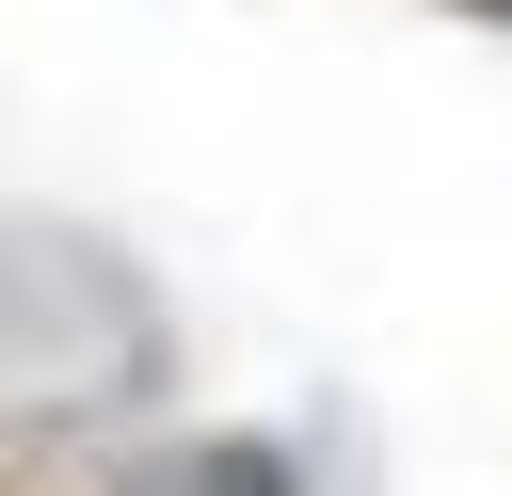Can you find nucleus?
<instances>
[{
	"instance_id": "f257e3e1",
	"label": "nucleus",
	"mask_w": 512,
	"mask_h": 496,
	"mask_svg": "<svg viewBox=\"0 0 512 496\" xmlns=\"http://www.w3.org/2000/svg\"><path fill=\"white\" fill-rule=\"evenodd\" d=\"M176 336H160V288L80 240V224H0V400L32 416H128L160 400Z\"/></svg>"
},
{
	"instance_id": "f03ea898",
	"label": "nucleus",
	"mask_w": 512,
	"mask_h": 496,
	"mask_svg": "<svg viewBox=\"0 0 512 496\" xmlns=\"http://www.w3.org/2000/svg\"><path fill=\"white\" fill-rule=\"evenodd\" d=\"M144 496H320V480H304L288 432H192V448H160Z\"/></svg>"
},
{
	"instance_id": "7ed1b4c3",
	"label": "nucleus",
	"mask_w": 512,
	"mask_h": 496,
	"mask_svg": "<svg viewBox=\"0 0 512 496\" xmlns=\"http://www.w3.org/2000/svg\"><path fill=\"white\" fill-rule=\"evenodd\" d=\"M0 496H112V480H80V464H48V448H0Z\"/></svg>"
},
{
	"instance_id": "20e7f679",
	"label": "nucleus",
	"mask_w": 512,
	"mask_h": 496,
	"mask_svg": "<svg viewBox=\"0 0 512 496\" xmlns=\"http://www.w3.org/2000/svg\"><path fill=\"white\" fill-rule=\"evenodd\" d=\"M416 16H464V32H496V48H512V0H416Z\"/></svg>"
}]
</instances>
